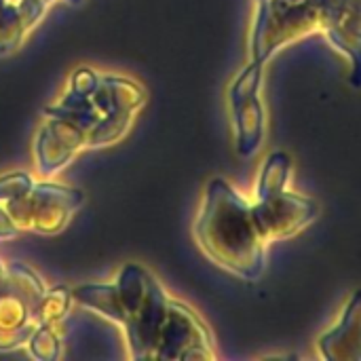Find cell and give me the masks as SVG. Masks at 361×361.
Here are the masks:
<instances>
[{"mask_svg": "<svg viewBox=\"0 0 361 361\" xmlns=\"http://www.w3.org/2000/svg\"><path fill=\"white\" fill-rule=\"evenodd\" d=\"M72 300L121 324L135 360L214 357L205 324L190 307L171 300L142 267H125L114 286H82L72 292Z\"/></svg>", "mask_w": 361, "mask_h": 361, "instance_id": "1", "label": "cell"}, {"mask_svg": "<svg viewBox=\"0 0 361 361\" xmlns=\"http://www.w3.org/2000/svg\"><path fill=\"white\" fill-rule=\"evenodd\" d=\"M146 102L144 87L93 68H80L70 76L63 97L44 110L34 142L36 169L42 178L61 171L82 150L116 144Z\"/></svg>", "mask_w": 361, "mask_h": 361, "instance_id": "2", "label": "cell"}, {"mask_svg": "<svg viewBox=\"0 0 361 361\" xmlns=\"http://www.w3.org/2000/svg\"><path fill=\"white\" fill-rule=\"evenodd\" d=\"M252 209L224 180H214L195 220V241L218 267L243 279H256L262 260V239Z\"/></svg>", "mask_w": 361, "mask_h": 361, "instance_id": "3", "label": "cell"}, {"mask_svg": "<svg viewBox=\"0 0 361 361\" xmlns=\"http://www.w3.org/2000/svg\"><path fill=\"white\" fill-rule=\"evenodd\" d=\"M0 201L17 231L59 233L66 228L82 195L76 188L59 184H34L27 173H8L0 178Z\"/></svg>", "mask_w": 361, "mask_h": 361, "instance_id": "4", "label": "cell"}, {"mask_svg": "<svg viewBox=\"0 0 361 361\" xmlns=\"http://www.w3.org/2000/svg\"><path fill=\"white\" fill-rule=\"evenodd\" d=\"M59 0H0V57L15 53ZM78 6L85 0H63Z\"/></svg>", "mask_w": 361, "mask_h": 361, "instance_id": "5", "label": "cell"}]
</instances>
